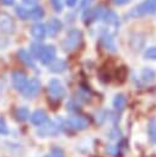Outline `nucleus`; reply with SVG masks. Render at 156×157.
Wrapping results in <instances>:
<instances>
[{
  "instance_id": "f257e3e1",
  "label": "nucleus",
  "mask_w": 156,
  "mask_h": 157,
  "mask_svg": "<svg viewBox=\"0 0 156 157\" xmlns=\"http://www.w3.org/2000/svg\"><path fill=\"white\" fill-rule=\"evenodd\" d=\"M82 38H84V34L80 29L71 28L66 33V37L61 43L63 50L64 52H72V50L77 49L80 47V44L82 43Z\"/></svg>"
},
{
  "instance_id": "f03ea898",
  "label": "nucleus",
  "mask_w": 156,
  "mask_h": 157,
  "mask_svg": "<svg viewBox=\"0 0 156 157\" xmlns=\"http://www.w3.org/2000/svg\"><path fill=\"white\" fill-rule=\"evenodd\" d=\"M155 11H156V0H144L138 6L131 9V11H129L127 13V17L136 18V17H140V16L154 13Z\"/></svg>"
},
{
  "instance_id": "7ed1b4c3",
  "label": "nucleus",
  "mask_w": 156,
  "mask_h": 157,
  "mask_svg": "<svg viewBox=\"0 0 156 157\" xmlns=\"http://www.w3.org/2000/svg\"><path fill=\"white\" fill-rule=\"evenodd\" d=\"M63 125L59 124V121H52L48 120L47 123H44L43 125L38 126L37 129V135L41 137H50V136H55L61 131Z\"/></svg>"
},
{
  "instance_id": "20e7f679",
  "label": "nucleus",
  "mask_w": 156,
  "mask_h": 157,
  "mask_svg": "<svg viewBox=\"0 0 156 157\" xmlns=\"http://www.w3.org/2000/svg\"><path fill=\"white\" fill-rule=\"evenodd\" d=\"M106 9L102 6H96V7H87L85 9L84 13H82V20L86 25H90L97 20L103 18L104 13H106Z\"/></svg>"
},
{
  "instance_id": "39448f33",
  "label": "nucleus",
  "mask_w": 156,
  "mask_h": 157,
  "mask_svg": "<svg viewBox=\"0 0 156 157\" xmlns=\"http://www.w3.org/2000/svg\"><path fill=\"white\" fill-rule=\"evenodd\" d=\"M48 93L53 99L59 101L65 97L66 91H65V87L63 86V83L58 78H52L48 82Z\"/></svg>"
},
{
  "instance_id": "423d86ee",
  "label": "nucleus",
  "mask_w": 156,
  "mask_h": 157,
  "mask_svg": "<svg viewBox=\"0 0 156 157\" xmlns=\"http://www.w3.org/2000/svg\"><path fill=\"white\" fill-rule=\"evenodd\" d=\"M16 29V23L12 16L5 11H0V31L5 34H12Z\"/></svg>"
},
{
  "instance_id": "0eeeda50",
  "label": "nucleus",
  "mask_w": 156,
  "mask_h": 157,
  "mask_svg": "<svg viewBox=\"0 0 156 157\" xmlns=\"http://www.w3.org/2000/svg\"><path fill=\"white\" fill-rule=\"evenodd\" d=\"M66 125L70 129L81 131V130H85V129L88 128V120L82 115H71V117L68 118Z\"/></svg>"
},
{
  "instance_id": "6e6552de",
  "label": "nucleus",
  "mask_w": 156,
  "mask_h": 157,
  "mask_svg": "<svg viewBox=\"0 0 156 157\" xmlns=\"http://www.w3.org/2000/svg\"><path fill=\"white\" fill-rule=\"evenodd\" d=\"M39 91H41V81L36 77H32L27 81V85L22 91V94L26 98H33L39 93Z\"/></svg>"
},
{
  "instance_id": "1a4fd4ad",
  "label": "nucleus",
  "mask_w": 156,
  "mask_h": 157,
  "mask_svg": "<svg viewBox=\"0 0 156 157\" xmlns=\"http://www.w3.org/2000/svg\"><path fill=\"white\" fill-rule=\"evenodd\" d=\"M27 76L23 71H20V70H16V71H12L11 74V82H12V86L16 91H20L22 92L27 85Z\"/></svg>"
},
{
  "instance_id": "9d476101",
  "label": "nucleus",
  "mask_w": 156,
  "mask_h": 157,
  "mask_svg": "<svg viewBox=\"0 0 156 157\" xmlns=\"http://www.w3.org/2000/svg\"><path fill=\"white\" fill-rule=\"evenodd\" d=\"M55 54H57V49L54 45H44L43 52L38 60L44 65H49L55 59Z\"/></svg>"
},
{
  "instance_id": "9b49d317",
  "label": "nucleus",
  "mask_w": 156,
  "mask_h": 157,
  "mask_svg": "<svg viewBox=\"0 0 156 157\" xmlns=\"http://www.w3.org/2000/svg\"><path fill=\"white\" fill-rule=\"evenodd\" d=\"M61 27H63V23H61V21L59 18H57V17L49 18V21L45 25L47 34H49L50 37H54V36H57L60 32Z\"/></svg>"
},
{
  "instance_id": "f8f14e48",
  "label": "nucleus",
  "mask_w": 156,
  "mask_h": 157,
  "mask_svg": "<svg viewBox=\"0 0 156 157\" xmlns=\"http://www.w3.org/2000/svg\"><path fill=\"white\" fill-rule=\"evenodd\" d=\"M29 120L33 125L41 126V125H43L44 123L48 121V115L43 109H37L29 115Z\"/></svg>"
},
{
  "instance_id": "ddd939ff",
  "label": "nucleus",
  "mask_w": 156,
  "mask_h": 157,
  "mask_svg": "<svg viewBox=\"0 0 156 157\" xmlns=\"http://www.w3.org/2000/svg\"><path fill=\"white\" fill-rule=\"evenodd\" d=\"M45 34H47L45 25H43V23H41V22H37V23H34V25L31 27V36H32L34 39L42 40V39H44Z\"/></svg>"
},
{
  "instance_id": "4468645a",
  "label": "nucleus",
  "mask_w": 156,
  "mask_h": 157,
  "mask_svg": "<svg viewBox=\"0 0 156 157\" xmlns=\"http://www.w3.org/2000/svg\"><path fill=\"white\" fill-rule=\"evenodd\" d=\"M17 56H18V59H20L26 66H29V67H32V69H36V64L33 63V58H32V55H31L29 52H27L26 49L21 48V49L17 50Z\"/></svg>"
},
{
  "instance_id": "2eb2a0df",
  "label": "nucleus",
  "mask_w": 156,
  "mask_h": 157,
  "mask_svg": "<svg viewBox=\"0 0 156 157\" xmlns=\"http://www.w3.org/2000/svg\"><path fill=\"white\" fill-rule=\"evenodd\" d=\"M68 65H66V61L63 60V59H54L49 65H48V69L49 71L54 72V74H61L66 70Z\"/></svg>"
},
{
  "instance_id": "dca6fc26",
  "label": "nucleus",
  "mask_w": 156,
  "mask_h": 157,
  "mask_svg": "<svg viewBox=\"0 0 156 157\" xmlns=\"http://www.w3.org/2000/svg\"><path fill=\"white\" fill-rule=\"evenodd\" d=\"M113 107L118 113L123 112L125 109V107H127V97H125V94H123V93L115 94V97L113 99Z\"/></svg>"
},
{
  "instance_id": "f3484780",
  "label": "nucleus",
  "mask_w": 156,
  "mask_h": 157,
  "mask_svg": "<svg viewBox=\"0 0 156 157\" xmlns=\"http://www.w3.org/2000/svg\"><path fill=\"white\" fill-rule=\"evenodd\" d=\"M145 44V38L142 34L140 33H135L131 36L130 38V47L134 49V50H140Z\"/></svg>"
},
{
  "instance_id": "a211bd4d",
  "label": "nucleus",
  "mask_w": 156,
  "mask_h": 157,
  "mask_svg": "<svg viewBox=\"0 0 156 157\" xmlns=\"http://www.w3.org/2000/svg\"><path fill=\"white\" fill-rule=\"evenodd\" d=\"M147 136L150 142L156 145V118H151L147 123Z\"/></svg>"
},
{
  "instance_id": "6ab92c4d",
  "label": "nucleus",
  "mask_w": 156,
  "mask_h": 157,
  "mask_svg": "<svg viewBox=\"0 0 156 157\" xmlns=\"http://www.w3.org/2000/svg\"><path fill=\"white\" fill-rule=\"evenodd\" d=\"M14 115H15V118H16L17 121H21V123H22V121L28 120L31 114H29V110H28L26 107H18V108L15 109Z\"/></svg>"
},
{
  "instance_id": "aec40b11",
  "label": "nucleus",
  "mask_w": 156,
  "mask_h": 157,
  "mask_svg": "<svg viewBox=\"0 0 156 157\" xmlns=\"http://www.w3.org/2000/svg\"><path fill=\"white\" fill-rule=\"evenodd\" d=\"M101 39H102V43H103V45H104V48H106L107 50H109V52H115L114 40H113V38H112V36H111L109 33H103L102 37H101Z\"/></svg>"
},
{
  "instance_id": "412c9836",
  "label": "nucleus",
  "mask_w": 156,
  "mask_h": 157,
  "mask_svg": "<svg viewBox=\"0 0 156 157\" xmlns=\"http://www.w3.org/2000/svg\"><path fill=\"white\" fill-rule=\"evenodd\" d=\"M156 78V72L150 69V67H145L141 70V80L145 82V83H150L152 82Z\"/></svg>"
},
{
  "instance_id": "4be33fe9",
  "label": "nucleus",
  "mask_w": 156,
  "mask_h": 157,
  "mask_svg": "<svg viewBox=\"0 0 156 157\" xmlns=\"http://www.w3.org/2000/svg\"><path fill=\"white\" fill-rule=\"evenodd\" d=\"M44 16V10L41 6H34L33 9L28 10V20H41Z\"/></svg>"
},
{
  "instance_id": "5701e85b",
  "label": "nucleus",
  "mask_w": 156,
  "mask_h": 157,
  "mask_svg": "<svg viewBox=\"0 0 156 157\" xmlns=\"http://www.w3.org/2000/svg\"><path fill=\"white\" fill-rule=\"evenodd\" d=\"M43 48L44 45L41 44V43H32L31 44V48H29V52H31V55L33 59H39L42 52H43Z\"/></svg>"
},
{
  "instance_id": "b1692460",
  "label": "nucleus",
  "mask_w": 156,
  "mask_h": 157,
  "mask_svg": "<svg viewBox=\"0 0 156 157\" xmlns=\"http://www.w3.org/2000/svg\"><path fill=\"white\" fill-rule=\"evenodd\" d=\"M103 20L108 23V25H117L118 23V16L115 15L114 11H111V10H107L104 16H103Z\"/></svg>"
},
{
  "instance_id": "393cba45",
  "label": "nucleus",
  "mask_w": 156,
  "mask_h": 157,
  "mask_svg": "<svg viewBox=\"0 0 156 157\" xmlns=\"http://www.w3.org/2000/svg\"><path fill=\"white\" fill-rule=\"evenodd\" d=\"M107 152L111 155V157H122L123 156V151H122L120 144H118L115 146H108L107 147Z\"/></svg>"
},
{
  "instance_id": "a878e982",
  "label": "nucleus",
  "mask_w": 156,
  "mask_h": 157,
  "mask_svg": "<svg viewBox=\"0 0 156 157\" xmlns=\"http://www.w3.org/2000/svg\"><path fill=\"white\" fill-rule=\"evenodd\" d=\"M15 10H16V15L21 20H28V10L27 9H25L23 6H17Z\"/></svg>"
},
{
  "instance_id": "bb28decb",
  "label": "nucleus",
  "mask_w": 156,
  "mask_h": 157,
  "mask_svg": "<svg viewBox=\"0 0 156 157\" xmlns=\"http://www.w3.org/2000/svg\"><path fill=\"white\" fill-rule=\"evenodd\" d=\"M50 157H65V153L61 147L59 146H53L50 148Z\"/></svg>"
},
{
  "instance_id": "cd10ccee",
  "label": "nucleus",
  "mask_w": 156,
  "mask_h": 157,
  "mask_svg": "<svg viewBox=\"0 0 156 157\" xmlns=\"http://www.w3.org/2000/svg\"><path fill=\"white\" fill-rule=\"evenodd\" d=\"M144 58L150 59V60H156V47H151V48L146 49L144 53Z\"/></svg>"
},
{
  "instance_id": "c85d7f7f",
  "label": "nucleus",
  "mask_w": 156,
  "mask_h": 157,
  "mask_svg": "<svg viewBox=\"0 0 156 157\" xmlns=\"http://www.w3.org/2000/svg\"><path fill=\"white\" fill-rule=\"evenodd\" d=\"M108 135H109V139H112V140H120L122 139V131L118 128L111 129V131H109Z\"/></svg>"
},
{
  "instance_id": "c756f323",
  "label": "nucleus",
  "mask_w": 156,
  "mask_h": 157,
  "mask_svg": "<svg viewBox=\"0 0 156 157\" xmlns=\"http://www.w3.org/2000/svg\"><path fill=\"white\" fill-rule=\"evenodd\" d=\"M50 2H52V6H53L54 11L60 12L63 10V0H50Z\"/></svg>"
},
{
  "instance_id": "7c9ffc66",
  "label": "nucleus",
  "mask_w": 156,
  "mask_h": 157,
  "mask_svg": "<svg viewBox=\"0 0 156 157\" xmlns=\"http://www.w3.org/2000/svg\"><path fill=\"white\" fill-rule=\"evenodd\" d=\"M9 134V128L2 118H0V135H7Z\"/></svg>"
},
{
  "instance_id": "2f4dec72",
  "label": "nucleus",
  "mask_w": 156,
  "mask_h": 157,
  "mask_svg": "<svg viewBox=\"0 0 156 157\" xmlns=\"http://www.w3.org/2000/svg\"><path fill=\"white\" fill-rule=\"evenodd\" d=\"M92 1H93V0H81V5H80L81 9H87Z\"/></svg>"
},
{
  "instance_id": "473e14b6",
  "label": "nucleus",
  "mask_w": 156,
  "mask_h": 157,
  "mask_svg": "<svg viewBox=\"0 0 156 157\" xmlns=\"http://www.w3.org/2000/svg\"><path fill=\"white\" fill-rule=\"evenodd\" d=\"M115 5H124V4H127V2H129L130 0H112Z\"/></svg>"
},
{
  "instance_id": "72a5a7b5",
  "label": "nucleus",
  "mask_w": 156,
  "mask_h": 157,
  "mask_svg": "<svg viewBox=\"0 0 156 157\" xmlns=\"http://www.w3.org/2000/svg\"><path fill=\"white\" fill-rule=\"evenodd\" d=\"M1 2H2L5 6H11V5H14L15 0H1Z\"/></svg>"
},
{
  "instance_id": "f704fd0d",
  "label": "nucleus",
  "mask_w": 156,
  "mask_h": 157,
  "mask_svg": "<svg viewBox=\"0 0 156 157\" xmlns=\"http://www.w3.org/2000/svg\"><path fill=\"white\" fill-rule=\"evenodd\" d=\"M77 2V0H66V5L68 6H70V7H72V6H75V4Z\"/></svg>"
},
{
  "instance_id": "c9c22d12",
  "label": "nucleus",
  "mask_w": 156,
  "mask_h": 157,
  "mask_svg": "<svg viewBox=\"0 0 156 157\" xmlns=\"http://www.w3.org/2000/svg\"><path fill=\"white\" fill-rule=\"evenodd\" d=\"M23 1V4H26V5H34L36 2H37V0H22Z\"/></svg>"
},
{
  "instance_id": "e433bc0d",
  "label": "nucleus",
  "mask_w": 156,
  "mask_h": 157,
  "mask_svg": "<svg viewBox=\"0 0 156 157\" xmlns=\"http://www.w3.org/2000/svg\"><path fill=\"white\" fill-rule=\"evenodd\" d=\"M44 157H50V156H44Z\"/></svg>"
}]
</instances>
